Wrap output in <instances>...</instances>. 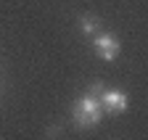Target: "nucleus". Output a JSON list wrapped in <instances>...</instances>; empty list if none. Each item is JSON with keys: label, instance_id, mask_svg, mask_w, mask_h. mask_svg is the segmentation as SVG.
Returning a JSON list of instances; mask_svg holds the SVG:
<instances>
[{"label": "nucleus", "instance_id": "f257e3e1", "mask_svg": "<svg viewBox=\"0 0 148 140\" xmlns=\"http://www.w3.org/2000/svg\"><path fill=\"white\" fill-rule=\"evenodd\" d=\"M98 93H101V82L92 85V93L77 98V103H74V122H77L79 127H95L101 122L103 109L98 103Z\"/></svg>", "mask_w": 148, "mask_h": 140}, {"label": "nucleus", "instance_id": "f03ea898", "mask_svg": "<svg viewBox=\"0 0 148 140\" xmlns=\"http://www.w3.org/2000/svg\"><path fill=\"white\" fill-rule=\"evenodd\" d=\"M98 103H101V109L106 114H122L127 109L130 98L124 93H119V90H101L98 93Z\"/></svg>", "mask_w": 148, "mask_h": 140}, {"label": "nucleus", "instance_id": "7ed1b4c3", "mask_svg": "<svg viewBox=\"0 0 148 140\" xmlns=\"http://www.w3.org/2000/svg\"><path fill=\"white\" fill-rule=\"evenodd\" d=\"M95 53L106 61H114L119 56V42L114 34H98L95 37Z\"/></svg>", "mask_w": 148, "mask_h": 140}, {"label": "nucleus", "instance_id": "20e7f679", "mask_svg": "<svg viewBox=\"0 0 148 140\" xmlns=\"http://www.w3.org/2000/svg\"><path fill=\"white\" fill-rule=\"evenodd\" d=\"M79 27H82V32H95L98 29V19H95V16H82Z\"/></svg>", "mask_w": 148, "mask_h": 140}]
</instances>
